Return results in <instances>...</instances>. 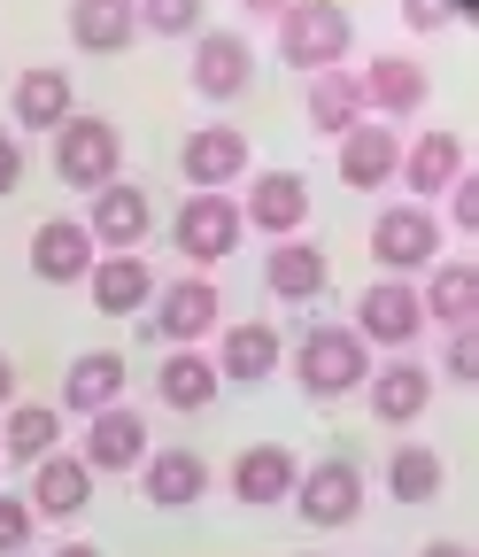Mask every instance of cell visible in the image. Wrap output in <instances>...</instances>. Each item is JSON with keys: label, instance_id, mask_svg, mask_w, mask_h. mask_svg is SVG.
Masks as SVG:
<instances>
[{"label": "cell", "instance_id": "obj_1", "mask_svg": "<svg viewBox=\"0 0 479 557\" xmlns=\"http://www.w3.org/2000/svg\"><path fill=\"white\" fill-rule=\"evenodd\" d=\"M349 47H356V24H349V9L340 0H294V9L279 16V62L287 70H340L349 62Z\"/></svg>", "mask_w": 479, "mask_h": 557}, {"label": "cell", "instance_id": "obj_2", "mask_svg": "<svg viewBox=\"0 0 479 557\" xmlns=\"http://www.w3.org/2000/svg\"><path fill=\"white\" fill-rule=\"evenodd\" d=\"M294 380L310 395H356L371 380V348L356 341V325H310L294 348Z\"/></svg>", "mask_w": 479, "mask_h": 557}, {"label": "cell", "instance_id": "obj_3", "mask_svg": "<svg viewBox=\"0 0 479 557\" xmlns=\"http://www.w3.org/2000/svg\"><path fill=\"white\" fill-rule=\"evenodd\" d=\"M116 163H124V132L109 116H71L54 132V178L62 186L101 194V186H116Z\"/></svg>", "mask_w": 479, "mask_h": 557}, {"label": "cell", "instance_id": "obj_4", "mask_svg": "<svg viewBox=\"0 0 479 557\" xmlns=\"http://www.w3.org/2000/svg\"><path fill=\"white\" fill-rule=\"evenodd\" d=\"M240 201L232 194H186L178 201V218H171V240H178V256L186 263H225L232 248H240Z\"/></svg>", "mask_w": 479, "mask_h": 557}, {"label": "cell", "instance_id": "obj_5", "mask_svg": "<svg viewBox=\"0 0 479 557\" xmlns=\"http://www.w3.org/2000/svg\"><path fill=\"white\" fill-rule=\"evenodd\" d=\"M371 256H379V271H387V278H402V271H426V263L441 256V218H433L426 201L379 209V218H371Z\"/></svg>", "mask_w": 479, "mask_h": 557}, {"label": "cell", "instance_id": "obj_6", "mask_svg": "<svg viewBox=\"0 0 479 557\" xmlns=\"http://www.w3.org/2000/svg\"><path fill=\"white\" fill-rule=\"evenodd\" d=\"M294 504H302L310 527H349V519H364V472H356V457H317V465L294 480Z\"/></svg>", "mask_w": 479, "mask_h": 557}, {"label": "cell", "instance_id": "obj_7", "mask_svg": "<svg viewBox=\"0 0 479 557\" xmlns=\"http://www.w3.org/2000/svg\"><path fill=\"white\" fill-rule=\"evenodd\" d=\"M418 325H426V310H418V287L409 278H371L364 287V302H356V341L371 348H409L418 341Z\"/></svg>", "mask_w": 479, "mask_h": 557}, {"label": "cell", "instance_id": "obj_8", "mask_svg": "<svg viewBox=\"0 0 479 557\" xmlns=\"http://www.w3.org/2000/svg\"><path fill=\"white\" fill-rule=\"evenodd\" d=\"M310 218V178L302 171H255L248 178V201H240V225L270 233V240H294Z\"/></svg>", "mask_w": 479, "mask_h": 557}, {"label": "cell", "instance_id": "obj_9", "mask_svg": "<svg viewBox=\"0 0 479 557\" xmlns=\"http://www.w3.org/2000/svg\"><path fill=\"white\" fill-rule=\"evenodd\" d=\"M178 171H186L193 194H225L232 178H248V132H232V124H201V132H186Z\"/></svg>", "mask_w": 479, "mask_h": 557}, {"label": "cell", "instance_id": "obj_10", "mask_svg": "<svg viewBox=\"0 0 479 557\" xmlns=\"http://www.w3.org/2000/svg\"><path fill=\"white\" fill-rule=\"evenodd\" d=\"M217 287L201 271H186V278H171V287H155V333L171 341V348H193L201 333H217Z\"/></svg>", "mask_w": 479, "mask_h": 557}, {"label": "cell", "instance_id": "obj_11", "mask_svg": "<svg viewBox=\"0 0 479 557\" xmlns=\"http://www.w3.org/2000/svg\"><path fill=\"white\" fill-rule=\"evenodd\" d=\"M255 86V47L240 32H201L193 39V94L201 101H232Z\"/></svg>", "mask_w": 479, "mask_h": 557}, {"label": "cell", "instance_id": "obj_12", "mask_svg": "<svg viewBox=\"0 0 479 557\" xmlns=\"http://www.w3.org/2000/svg\"><path fill=\"white\" fill-rule=\"evenodd\" d=\"M86 233H93V248H109V256H131L148 233H155V201L140 194V186H101L93 194V218H86Z\"/></svg>", "mask_w": 479, "mask_h": 557}, {"label": "cell", "instance_id": "obj_13", "mask_svg": "<svg viewBox=\"0 0 479 557\" xmlns=\"http://www.w3.org/2000/svg\"><path fill=\"white\" fill-rule=\"evenodd\" d=\"M394 163H402V132H394V124L364 116V124H349V132H340V186L379 194V186L394 178Z\"/></svg>", "mask_w": 479, "mask_h": 557}, {"label": "cell", "instance_id": "obj_14", "mask_svg": "<svg viewBox=\"0 0 479 557\" xmlns=\"http://www.w3.org/2000/svg\"><path fill=\"white\" fill-rule=\"evenodd\" d=\"M93 263H101V248H93L86 218H47V225L31 233V271L47 278V287H78Z\"/></svg>", "mask_w": 479, "mask_h": 557}, {"label": "cell", "instance_id": "obj_15", "mask_svg": "<svg viewBox=\"0 0 479 557\" xmlns=\"http://www.w3.org/2000/svg\"><path fill=\"white\" fill-rule=\"evenodd\" d=\"M356 86H364V109H379V116H418L433 94L426 62H409V54H371L356 70Z\"/></svg>", "mask_w": 479, "mask_h": 557}, {"label": "cell", "instance_id": "obj_16", "mask_svg": "<svg viewBox=\"0 0 479 557\" xmlns=\"http://www.w3.org/2000/svg\"><path fill=\"white\" fill-rule=\"evenodd\" d=\"M394 178L409 186V201H433V194H449V186L464 178V139H456V132H418V139L402 148Z\"/></svg>", "mask_w": 479, "mask_h": 557}, {"label": "cell", "instance_id": "obj_17", "mask_svg": "<svg viewBox=\"0 0 479 557\" xmlns=\"http://www.w3.org/2000/svg\"><path fill=\"white\" fill-rule=\"evenodd\" d=\"M86 472H131V465H148V418L140 410H101V418H86Z\"/></svg>", "mask_w": 479, "mask_h": 557}, {"label": "cell", "instance_id": "obj_18", "mask_svg": "<svg viewBox=\"0 0 479 557\" xmlns=\"http://www.w3.org/2000/svg\"><path fill=\"white\" fill-rule=\"evenodd\" d=\"M294 480H302V465H294V449H279V442H255V449L232 457V496L255 504V511H263V504H287Z\"/></svg>", "mask_w": 479, "mask_h": 557}, {"label": "cell", "instance_id": "obj_19", "mask_svg": "<svg viewBox=\"0 0 479 557\" xmlns=\"http://www.w3.org/2000/svg\"><path fill=\"white\" fill-rule=\"evenodd\" d=\"M371 410L387 418V426H409V418H426V403H433V372L418 364V357H394V364H371Z\"/></svg>", "mask_w": 479, "mask_h": 557}, {"label": "cell", "instance_id": "obj_20", "mask_svg": "<svg viewBox=\"0 0 479 557\" xmlns=\"http://www.w3.org/2000/svg\"><path fill=\"white\" fill-rule=\"evenodd\" d=\"M86 496H93L86 457H62V449H54V457L31 465V519H78Z\"/></svg>", "mask_w": 479, "mask_h": 557}, {"label": "cell", "instance_id": "obj_21", "mask_svg": "<svg viewBox=\"0 0 479 557\" xmlns=\"http://www.w3.org/2000/svg\"><path fill=\"white\" fill-rule=\"evenodd\" d=\"M418 310H426V325L471 333V325H479V263H433Z\"/></svg>", "mask_w": 479, "mask_h": 557}, {"label": "cell", "instance_id": "obj_22", "mask_svg": "<svg viewBox=\"0 0 479 557\" xmlns=\"http://www.w3.org/2000/svg\"><path fill=\"white\" fill-rule=\"evenodd\" d=\"M78 116V94H71V70H54V62H39V70H24L16 78V124L24 132H62Z\"/></svg>", "mask_w": 479, "mask_h": 557}, {"label": "cell", "instance_id": "obj_23", "mask_svg": "<svg viewBox=\"0 0 479 557\" xmlns=\"http://www.w3.org/2000/svg\"><path fill=\"white\" fill-rule=\"evenodd\" d=\"M86 287H93V310L101 318H131V310H148L155 302V271L140 256H101L86 271Z\"/></svg>", "mask_w": 479, "mask_h": 557}, {"label": "cell", "instance_id": "obj_24", "mask_svg": "<svg viewBox=\"0 0 479 557\" xmlns=\"http://www.w3.org/2000/svg\"><path fill=\"white\" fill-rule=\"evenodd\" d=\"M71 39L86 54H124L140 39V0H71Z\"/></svg>", "mask_w": 479, "mask_h": 557}, {"label": "cell", "instance_id": "obj_25", "mask_svg": "<svg viewBox=\"0 0 479 557\" xmlns=\"http://www.w3.org/2000/svg\"><path fill=\"white\" fill-rule=\"evenodd\" d=\"M116 395H124V357L116 348H86V357L62 372V410L101 418V410H116Z\"/></svg>", "mask_w": 479, "mask_h": 557}, {"label": "cell", "instance_id": "obj_26", "mask_svg": "<svg viewBox=\"0 0 479 557\" xmlns=\"http://www.w3.org/2000/svg\"><path fill=\"white\" fill-rule=\"evenodd\" d=\"M140 487H148V504L178 511V504H201V496H210V465H201L193 449H155V457L140 465Z\"/></svg>", "mask_w": 479, "mask_h": 557}, {"label": "cell", "instance_id": "obj_27", "mask_svg": "<svg viewBox=\"0 0 479 557\" xmlns=\"http://www.w3.org/2000/svg\"><path fill=\"white\" fill-rule=\"evenodd\" d=\"M263 287L279 295V302H317V295H325V248H310V240H270Z\"/></svg>", "mask_w": 479, "mask_h": 557}, {"label": "cell", "instance_id": "obj_28", "mask_svg": "<svg viewBox=\"0 0 479 557\" xmlns=\"http://www.w3.org/2000/svg\"><path fill=\"white\" fill-rule=\"evenodd\" d=\"M217 380H270L279 372V333H270L263 318H248V325H232V333H217Z\"/></svg>", "mask_w": 479, "mask_h": 557}, {"label": "cell", "instance_id": "obj_29", "mask_svg": "<svg viewBox=\"0 0 479 557\" xmlns=\"http://www.w3.org/2000/svg\"><path fill=\"white\" fill-rule=\"evenodd\" d=\"M310 124L325 139H340L349 124H364V86H356V70H317L310 78Z\"/></svg>", "mask_w": 479, "mask_h": 557}, {"label": "cell", "instance_id": "obj_30", "mask_svg": "<svg viewBox=\"0 0 479 557\" xmlns=\"http://www.w3.org/2000/svg\"><path fill=\"white\" fill-rule=\"evenodd\" d=\"M54 442H62V410H54V403H9V426H0V457L39 465V457H54Z\"/></svg>", "mask_w": 479, "mask_h": 557}, {"label": "cell", "instance_id": "obj_31", "mask_svg": "<svg viewBox=\"0 0 479 557\" xmlns=\"http://www.w3.org/2000/svg\"><path fill=\"white\" fill-rule=\"evenodd\" d=\"M155 395H163L171 410H201V403L217 395V364L201 357V348H171L163 372H155Z\"/></svg>", "mask_w": 479, "mask_h": 557}, {"label": "cell", "instance_id": "obj_32", "mask_svg": "<svg viewBox=\"0 0 479 557\" xmlns=\"http://www.w3.org/2000/svg\"><path fill=\"white\" fill-rule=\"evenodd\" d=\"M387 487H394V504H433V496H441V449L402 442V449L387 457Z\"/></svg>", "mask_w": 479, "mask_h": 557}, {"label": "cell", "instance_id": "obj_33", "mask_svg": "<svg viewBox=\"0 0 479 557\" xmlns=\"http://www.w3.org/2000/svg\"><path fill=\"white\" fill-rule=\"evenodd\" d=\"M140 32H155V39H201V0H140Z\"/></svg>", "mask_w": 479, "mask_h": 557}, {"label": "cell", "instance_id": "obj_34", "mask_svg": "<svg viewBox=\"0 0 479 557\" xmlns=\"http://www.w3.org/2000/svg\"><path fill=\"white\" fill-rule=\"evenodd\" d=\"M31 527H39V519H31L24 496H0V557H16V549L31 542Z\"/></svg>", "mask_w": 479, "mask_h": 557}, {"label": "cell", "instance_id": "obj_35", "mask_svg": "<svg viewBox=\"0 0 479 557\" xmlns=\"http://www.w3.org/2000/svg\"><path fill=\"white\" fill-rule=\"evenodd\" d=\"M449 225H456V233H479V178H471V171L449 186Z\"/></svg>", "mask_w": 479, "mask_h": 557}, {"label": "cell", "instance_id": "obj_36", "mask_svg": "<svg viewBox=\"0 0 479 557\" xmlns=\"http://www.w3.org/2000/svg\"><path fill=\"white\" fill-rule=\"evenodd\" d=\"M449 372L456 380H479V325L471 333H449Z\"/></svg>", "mask_w": 479, "mask_h": 557}, {"label": "cell", "instance_id": "obj_37", "mask_svg": "<svg viewBox=\"0 0 479 557\" xmlns=\"http://www.w3.org/2000/svg\"><path fill=\"white\" fill-rule=\"evenodd\" d=\"M24 178V148H16V132H0V194H16Z\"/></svg>", "mask_w": 479, "mask_h": 557}, {"label": "cell", "instance_id": "obj_38", "mask_svg": "<svg viewBox=\"0 0 479 557\" xmlns=\"http://www.w3.org/2000/svg\"><path fill=\"white\" fill-rule=\"evenodd\" d=\"M402 16L418 24V32H441L449 24V0H402Z\"/></svg>", "mask_w": 479, "mask_h": 557}, {"label": "cell", "instance_id": "obj_39", "mask_svg": "<svg viewBox=\"0 0 479 557\" xmlns=\"http://www.w3.org/2000/svg\"><path fill=\"white\" fill-rule=\"evenodd\" d=\"M240 9H248V16H270V24H279V16L294 9V0H240Z\"/></svg>", "mask_w": 479, "mask_h": 557}, {"label": "cell", "instance_id": "obj_40", "mask_svg": "<svg viewBox=\"0 0 479 557\" xmlns=\"http://www.w3.org/2000/svg\"><path fill=\"white\" fill-rule=\"evenodd\" d=\"M9 403H16V364L0 357V410H9Z\"/></svg>", "mask_w": 479, "mask_h": 557}, {"label": "cell", "instance_id": "obj_41", "mask_svg": "<svg viewBox=\"0 0 479 557\" xmlns=\"http://www.w3.org/2000/svg\"><path fill=\"white\" fill-rule=\"evenodd\" d=\"M418 557H479V549H464V542H433V549H418Z\"/></svg>", "mask_w": 479, "mask_h": 557}, {"label": "cell", "instance_id": "obj_42", "mask_svg": "<svg viewBox=\"0 0 479 557\" xmlns=\"http://www.w3.org/2000/svg\"><path fill=\"white\" fill-rule=\"evenodd\" d=\"M54 557H101V549H93V542H62Z\"/></svg>", "mask_w": 479, "mask_h": 557}]
</instances>
